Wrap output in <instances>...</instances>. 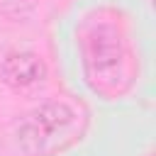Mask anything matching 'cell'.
Masks as SVG:
<instances>
[{"instance_id": "obj_1", "label": "cell", "mask_w": 156, "mask_h": 156, "mask_svg": "<svg viewBox=\"0 0 156 156\" xmlns=\"http://www.w3.org/2000/svg\"><path fill=\"white\" fill-rule=\"evenodd\" d=\"M127 51L119 32L112 24H98L85 41V76L98 90L117 88L119 78H127Z\"/></svg>"}, {"instance_id": "obj_2", "label": "cell", "mask_w": 156, "mask_h": 156, "mask_svg": "<svg viewBox=\"0 0 156 156\" xmlns=\"http://www.w3.org/2000/svg\"><path fill=\"white\" fill-rule=\"evenodd\" d=\"M76 110L66 102H44L29 115H24V119L20 122L17 139L29 154H39L58 134L71 129L76 124Z\"/></svg>"}, {"instance_id": "obj_4", "label": "cell", "mask_w": 156, "mask_h": 156, "mask_svg": "<svg viewBox=\"0 0 156 156\" xmlns=\"http://www.w3.org/2000/svg\"><path fill=\"white\" fill-rule=\"evenodd\" d=\"M37 2L39 0H0V12L10 20H22L37 7Z\"/></svg>"}, {"instance_id": "obj_3", "label": "cell", "mask_w": 156, "mask_h": 156, "mask_svg": "<svg viewBox=\"0 0 156 156\" xmlns=\"http://www.w3.org/2000/svg\"><path fill=\"white\" fill-rule=\"evenodd\" d=\"M0 76L12 88H29L46 78V66L32 51H10L2 58Z\"/></svg>"}]
</instances>
